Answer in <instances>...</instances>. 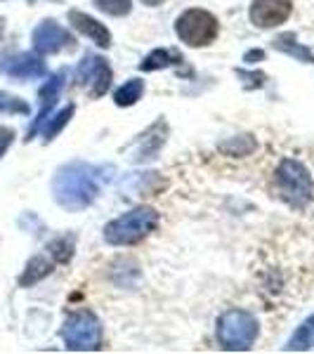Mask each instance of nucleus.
Masks as SVG:
<instances>
[{"mask_svg":"<svg viewBox=\"0 0 314 354\" xmlns=\"http://www.w3.org/2000/svg\"><path fill=\"white\" fill-rule=\"evenodd\" d=\"M255 149H258V142L253 140V135H237L220 145V151L225 156H250Z\"/></svg>","mask_w":314,"mask_h":354,"instance_id":"obj_19","label":"nucleus"},{"mask_svg":"<svg viewBox=\"0 0 314 354\" xmlns=\"http://www.w3.org/2000/svg\"><path fill=\"white\" fill-rule=\"evenodd\" d=\"M265 59V50H248L246 55H243V62H248V64H255V62Z\"/></svg>","mask_w":314,"mask_h":354,"instance_id":"obj_26","label":"nucleus"},{"mask_svg":"<svg viewBox=\"0 0 314 354\" xmlns=\"http://www.w3.org/2000/svg\"><path fill=\"white\" fill-rule=\"evenodd\" d=\"M73 111H76V106L73 104H68V106H64L59 113H57L55 118H50V123H45V128H41L43 130V137H45V142H53L57 135L64 130V125L71 121V116H73Z\"/></svg>","mask_w":314,"mask_h":354,"instance_id":"obj_20","label":"nucleus"},{"mask_svg":"<svg viewBox=\"0 0 314 354\" xmlns=\"http://www.w3.org/2000/svg\"><path fill=\"white\" fill-rule=\"evenodd\" d=\"M0 111H5V113H28V104L24 100H19V97L0 93Z\"/></svg>","mask_w":314,"mask_h":354,"instance_id":"obj_23","label":"nucleus"},{"mask_svg":"<svg viewBox=\"0 0 314 354\" xmlns=\"http://www.w3.org/2000/svg\"><path fill=\"white\" fill-rule=\"evenodd\" d=\"M274 48L281 50V53H286L288 57H293L295 62H305V64H314V53L310 48H305L302 43H298V38H295V33H281V36L274 38Z\"/></svg>","mask_w":314,"mask_h":354,"instance_id":"obj_15","label":"nucleus"},{"mask_svg":"<svg viewBox=\"0 0 314 354\" xmlns=\"http://www.w3.org/2000/svg\"><path fill=\"white\" fill-rule=\"evenodd\" d=\"M175 33L190 48H205V45L215 43V38L220 33V24L215 19V15H210L208 10L192 8L178 17Z\"/></svg>","mask_w":314,"mask_h":354,"instance_id":"obj_6","label":"nucleus"},{"mask_svg":"<svg viewBox=\"0 0 314 354\" xmlns=\"http://www.w3.org/2000/svg\"><path fill=\"white\" fill-rule=\"evenodd\" d=\"M102 173H104L102 168L83 161L62 165L53 180V192L57 203L64 210H71V213L88 208L97 198V194H100L102 177H104Z\"/></svg>","mask_w":314,"mask_h":354,"instance_id":"obj_1","label":"nucleus"},{"mask_svg":"<svg viewBox=\"0 0 314 354\" xmlns=\"http://www.w3.org/2000/svg\"><path fill=\"white\" fill-rule=\"evenodd\" d=\"M237 76L243 81V88L246 90H258L265 85V73L262 71H243V68H237Z\"/></svg>","mask_w":314,"mask_h":354,"instance_id":"obj_24","label":"nucleus"},{"mask_svg":"<svg viewBox=\"0 0 314 354\" xmlns=\"http://www.w3.org/2000/svg\"><path fill=\"white\" fill-rule=\"evenodd\" d=\"M50 255H53L55 262H59V265H66V262L73 258V239L71 236L55 239V241L50 243Z\"/></svg>","mask_w":314,"mask_h":354,"instance_id":"obj_21","label":"nucleus"},{"mask_svg":"<svg viewBox=\"0 0 314 354\" xmlns=\"http://www.w3.org/2000/svg\"><path fill=\"white\" fill-rule=\"evenodd\" d=\"M8 73L12 78H19V81H28V78H41L45 76V62L41 57L24 53L17 55L12 62L8 64Z\"/></svg>","mask_w":314,"mask_h":354,"instance_id":"obj_13","label":"nucleus"},{"mask_svg":"<svg viewBox=\"0 0 314 354\" xmlns=\"http://www.w3.org/2000/svg\"><path fill=\"white\" fill-rule=\"evenodd\" d=\"M293 12V0H253L250 3V21L260 28H274L288 19Z\"/></svg>","mask_w":314,"mask_h":354,"instance_id":"obj_9","label":"nucleus"},{"mask_svg":"<svg viewBox=\"0 0 314 354\" xmlns=\"http://www.w3.org/2000/svg\"><path fill=\"white\" fill-rule=\"evenodd\" d=\"M59 333L66 350L97 352L104 347V328H102V322L97 319V314L90 310H78L68 314Z\"/></svg>","mask_w":314,"mask_h":354,"instance_id":"obj_4","label":"nucleus"},{"mask_svg":"<svg viewBox=\"0 0 314 354\" xmlns=\"http://www.w3.org/2000/svg\"><path fill=\"white\" fill-rule=\"evenodd\" d=\"M68 24L76 28V31H81L83 36H88L90 41H93L95 45H100V48H109L111 45L109 28H107L104 24H100L97 19H93V17H88L85 12L71 10V12H68Z\"/></svg>","mask_w":314,"mask_h":354,"instance_id":"obj_12","label":"nucleus"},{"mask_svg":"<svg viewBox=\"0 0 314 354\" xmlns=\"http://www.w3.org/2000/svg\"><path fill=\"white\" fill-rule=\"evenodd\" d=\"M165 130H168L165 121H156L145 135H140V140L133 145V161L142 163V161L156 158L158 149H161L165 142Z\"/></svg>","mask_w":314,"mask_h":354,"instance_id":"obj_11","label":"nucleus"},{"mask_svg":"<svg viewBox=\"0 0 314 354\" xmlns=\"http://www.w3.org/2000/svg\"><path fill=\"white\" fill-rule=\"evenodd\" d=\"M3 33H5V19L0 17V38H3Z\"/></svg>","mask_w":314,"mask_h":354,"instance_id":"obj_28","label":"nucleus"},{"mask_svg":"<svg viewBox=\"0 0 314 354\" xmlns=\"http://www.w3.org/2000/svg\"><path fill=\"white\" fill-rule=\"evenodd\" d=\"M145 5H149V8H156V5H161L163 0H142Z\"/></svg>","mask_w":314,"mask_h":354,"instance_id":"obj_27","label":"nucleus"},{"mask_svg":"<svg viewBox=\"0 0 314 354\" xmlns=\"http://www.w3.org/2000/svg\"><path fill=\"white\" fill-rule=\"evenodd\" d=\"M64 78H66V73L59 71V73H55V76H50V81L41 88V93H38V100H41V111H38V116H36V121H33V125L28 128V137H26V140L36 137L38 130H41L43 125L48 123L50 111L55 109L57 100H59L62 88H64Z\"/></svg>","mask_w":314,"mask_h":354,"instance_id":"obj_10","label":"nucleus"},{"mask_svg":"<svg viewBox=\"0 0 314 354\" xmlns=\"http://www.w3.org/2000/svg\"><path fill=\"white\" fill-rule=\"evenodd\" d=\"M185 62L178 50H170V48H158L154 50L140 62V71H158V68H168V66H180Z\"/></svg>","mask_w":314,"mask_h":354,"instance_id":"obj_14","label":"nucleus"},{"mask_svg":"<svg viewBox=\"0 0 314 354\" xmlns=\"http://www.w3.org/2000/svg\"><path fill=\"white\" fill-rule=\"evenodd\" d=\"M73 43L71 33L53 19H45L33 28V48L38 55H57L64 48H73Z\"/></svg>","mask_w":314,"mask_h":354,"instance_id":"obj_8","label":"nucleus"},{"mask_svg":"<svg viewBox=\"0 0 314 354\" xmlns=\"http://www.w3.org/2000/svg\"><path fill=\"white\" fill-rule=\"evenodd\" d=\"M111 78H113V73L104 57L85 55L83 62L76 68V85L88 88L90 100H100L102 95H107V90H109V85H111Z\"/></svg>","mask_w":314,"mask_h":354,"instance_id":"obj_7","label":"nucleus"},{"mask_svg":"<svg viewBox=\"0 0 314 354\" xmlns=\"http://www.w3.org/2000/svg\"><path fill=\"white\" fill-rule=\"evenodd\" d=\"M12 142H15V130L12 128H0V158L5 156V151L10 149Z\"/></svg>","mask_w":314,"mask_h":354,"instance_id":"obj_25","label":"nucleus"},{"mask_svg":"<svg viewBox=\"0 0 314 354\" xmlns=\"http://www.w3.org/2000/svg\"><path fill=\"white\" fill-rule=\"evenodd\" d=\"M274 185L281 201H286L290 208L302 210L314 198V182L310 170L295 158H284L274 173Z\"/></svg>","mask_w":314,"mask_h":354,"instance_id":"obj_3","label":"nucleus"},{"mask_svg":"<svg viewBox=\"0 0 314 354\" xmlns=\"http://www.w3.org/2000/svg\"><path fill=\"white\" fill-rule=\"evenodd\" d=\"M53 270H55V262L53 260L45 258V255H36V258L28 260L24 274L19 277V286L21 288L33 286V283L43 281L45 277H50V274H53Z\"/></svg>","mask_w":314,"mask_h":354,"instance_id":"obj_16","label":"nucleus"},{"mask_svg":"<svg viewBox=\"0 0 314 354\" xmlns=\"http://www.w3.org/2000/svg\"><path fill=\"white\" fill-rule=\"evenodd\" d=\"M158 222H161L158 210L149 208V205H140L104 227V241L111 245H135L145 241L151 232H156Z\"/></svg>","mask_w":314,"mask_h":354,"instance_id":"obj_2","label":"nucleus"},{"mask_svg":"<svg viewBox=\"0 0 314 354\" xmlns=\"http://www.w3.org/2000/svg\"><path fill=\"white\" fill-rule=\"evenodd\" d=\"M258 319L246 310H230L218 319V342L227 352H246L258 340Z\"/></svg>","mask_w":314,"mask_h":354,"instance_id":"obj_5","label":"nucleus"},{"mask_svg":"<svg viewBox=\"0 0 314 354\" xmlns=\"http://www.w3.org/2000/svg\"><path fill=\"white\" fill-rule=\"evenodd\" d=\"M312 347H314V314L307 317L298 326V330L290 335L286 350L288 352H305V350H312Z\"/></svg>","mask_w":314,"mask_h":354,"instance_id":"obj_17","label":"nucleus"},{"mask_svg":"<svg viewBox=\"0 0 314 354\" xmlns=\"http://www.w3.org/2000/svg\"><path fill=\"white\" fill-rule=\"evenodd\" d=\"M97 10L111 15V17H125L133 10V0H95Z\"/></svg>","mask_w":314,"mask_h":354,"instance_id":"obj_22","label":"nucleus"},{"mask_svg":"<svg viewBox=\"0 0 314 354\" xmlns=\"http://www.w3.org/2000/svg\"><path fill=\"white\" fill-rule=\"evenodd\" d=\"M142 95H145V81L130 78L113 93V102H116V106H133L142 100Z\"/></svg>","mask_w":314,"mask_h":354,"instance_id":"obj_18","label":"nucleus"}]
</instances>
